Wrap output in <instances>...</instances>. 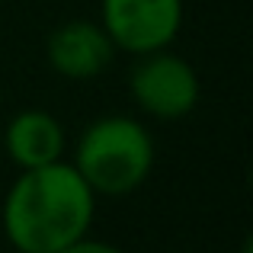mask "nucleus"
<instances>
[{
    "instance_id": "obj_5",
    "label": "nucleus",
    "mask_w": 253,
    "mask_h": 253,
    "mask_svg": "<svg viewBox=\"0 0 253 253\" xmlns=\"http://www.w3.org/2000/svg\"><path fill=\"white\" fill-rule=\"evenodd\" d=\"M45 55L55 74L68 81H93L109 68L116 45L109 42L106 29L93 19H68L55 26L45 42Z\"/></svg>"
},
{
    "instance_id": "obj_4",
    "label": "nucleus",
    "mask_w": 253,
    "mask_h": 253,
    "mask_svg": "<svg viewBox=\"0 0 253 253\" xmlns=\"http://www.w3.org/2000/svg\"><path fill=\"white\" fill-rule=\"evenodd\" d=\"M99 26L128 55L167 48L183 29V0H99Z\"/></svg>"
},
{
    "instance_id": "obj_7",
    "label": "nucleus",
    "mask_w": 253,
    "mask_h": 253,
    "mask_svg": "<svg viewBox=\"0 0 253 253\" xmlns=\"http://www.w3.org/2000/svg\"><path fill=\"white\" fill-rule=\"evenodd\" d=\"M58 253H125V250H119L116 244H106V241H90V237H81V241L68 244V247L58 250Z\"/></svg>"
},
{
    "instance_id": "obj_3",
    "label": "nucleus",
    "mask_w": 253,
    "mask_h": 253,
    "mask_svg": "<svg viewBox=\"0 0 253 253\" xmlns=\"http://www.w3.org/2000/svg\"><path fill=\"white\" fill-rule=\"evenodd\" d=\"M131 96L141 106V112L164 122L183 119L199 103V74L186 58L170 55L167 48H157L141 55V61L131 68Z\"/></svg>"
},
{
    "instance_id": "obj_6",
    "label": "nucleus",
    "mask_w": 253,
    "mask_h": 253,
    "mask_svg": "<svg viewBox=\"0 0 253 253\" xmlns=\"http://www.w3.org/2000/svg\"><path fill=\"white\" fill-rule=\"evenodd\" d=\"M6 154L19 170L45 167V164L61 161L64 154V128L51 112L42 109H23L6 125Z\"/></svg>"
},
{
    "instance_id": "obj_2",
    "label": "nucleus",
    "mask_w": 253,
    "mask_h": 253,
    "mask_svg": "<svg viewBox=\"0 0 253 253\" xmlns=\"http://www.w3.org/2000/svg\"><path fill=\"white\" fill-rule=\"evenodd\" d=\"M154 167V138L128 116H103L84 128L74 148V170L93 196H128Z\"/></svg>"
},
{
    "instance_id": "obj_1",
    "label": "nucleus",
    "mask_w": 253,
    "mask_h": 253,
    "mask_svg": "<svg viewBox=\"0 0 253 253\" xmlns=\"http://www.w3.org/2000/svg\"><path fill=\"white\" fill-rule=\"evenodd\" d=\"M96 196L74 164L23 170L6 189L0 221L16 253H58L90 231Z\"/></svg>"
}]
</instances>
